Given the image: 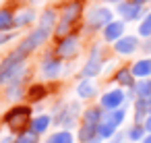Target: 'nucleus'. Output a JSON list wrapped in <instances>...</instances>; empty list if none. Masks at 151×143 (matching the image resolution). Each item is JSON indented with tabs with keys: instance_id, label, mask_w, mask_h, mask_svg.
Segmentation results:
<instances>
[{
	"instance_id": "5",
	"label": "nucleus",
	"mask_w": 151,
	"mask_h": 143,
	"mask_svg": "<svg viewBox=\"0 0 151 143\" xmlns=\"http://www.w3.org/2000/svg\"><path fill=\"white\" fill-rule=\"evenodd\" d=\"M87 21H89L91 27H108L112 23V11L106 9V6H97L89 13Z\"/></svg>"
},
{
	"instance_id": "3",
	"label": "nucleus",
	"mask_w": 151,
	"mask_h": 143,
	"mask_svg": "<svg viewBox=\"0 0 151 143\" xmlns=\"http://www.w3.org/2000/svg\"><path fill=\"white\" fill-rule=\"evenodd\" d=\"M29 118H31V108H27V106H17V108H13V110L4 116V122H6L11 129L21 131V129H25V126L29 124Z\"/></svg>"
},
{
	"instance_id": "11",
	"label": "nucleus",
	"mask_w": 151,
	"mask_h": 143,
	"mask_svg": "<svg viewBox=\"0 0 151 143\" xmlns=\"http://www.w3.org/2000/svg\"><path fill=\"white\" fill-rule=\"evenodd\" d=\"M42 75L48 77V79L58 77V75H60V60H56V58H46V60L42 62Z\"/></svg>"
},
{
	"instance_id": "7",
	"label": "nucleus",
	"mask_w": 151,
	"mask_h": 143,
	"mask_svg": "<svg viewBox=\"0 0 151 143\" xmlns=\"http://www.w3.org/2000/svg\"><path fill=\"white\" fill-rule=\"evenodd\" d=\"M122 100H124V93L120 89H112V91H108V93L101 95V106L106 110H116L122 104Z\"/></svg>"
},
{
	"instance_id": "10",
	"label": "nucleus",
	"mask_w": 151,
	"mask_h": 143,
	"mask_svg": "<svg viewBox=\"0 0 151 143\" xmlns=\"http://www.w3.org/2000/svg\"><path fill=\"white\" fill-rule=\"evenodd\" d=\"M77 48H79L77 38H64V42L58 46V56L60 58H70V56L77 54Z\"/></svg>"
},
{
	"instance_id": "20",
	"label": "nucleus",
	"mask_w": 151,
	"mask_h": 143,
	"mask_svg": "<svg viewBox=\"0 0 151 143\" xmlns=\"http://www.w3.org/2000/svg\"><path fill=\"white\" fill-rule=\"evenodd\" d=\"M124 114H126V112H124L122 108H116V110H108V114H106V118H104V120H110V122H114V124L118 126V124H120V122L124 120Z\"/></svg>"
},
{
	"instance_id": "36",
	"label": "nucleus",
	"mask_w": 151,
	"mask_h": 143,
	"mask_svg": "<svg viewBox=\"0 0 151 143\" xmlns=\"http://www.w3.org/2000/svg\"><path fill=\"white\" fill-rule=\"evenodd\" d=\"M149 114H151V100H149Z\"/></svg>"
},
{
	"instance_id": "15",
	"label": "nucleus",
	"mask_w": 151,
	"mask_h": 143,
	"mask_svg": "<svg viewBox=\"0 0 151 143\" xmlns=\"http://www.w3.org/2000/svg\"><path fill=\"white\" fill-rule=\"evenodd\" d=\"M13 27H15V17H13V13L6 11V9H2V11H0V33L6 31V29H13Z\"/></svg>"
},
{
	"instance_id": "30",
	"label": "nucleus",
	"mask_w": 151,
	"mask_h": 143,
	"mask_svg": "<svg viewBox=\"0 0 151 143\" xmlns=\"http://www.w3.org/2000/svg\"><path fill=\"white\" fill-rule=\"evenodd\" d=\"M143 126H145V131H149V133H151V114L145 118V124H143Z\"/></svg>"
},
{
	"instance_id": "35",
	"label": "nucleus",
	"mask_w": 151,
	"mask_h": 143,
	"mask_svg": "<svg viewBox=\"0 0 151 143\" xmlns=\"http://www.w3.org/2000/svg\"><path fill=\"white\" fill-rule=\"evenodd\" d=\"M89 143H101V141H97V139H93V141H89Z\"/></svg>"
},
{
	"instance_id": "18",
	"label": "nucleus",
	"mask_w": 151,
	"mask_h": 143,
	"mask_svg": "<svg viewBox=\"0 0 151 143\" xmlns=\"http://www.w3.org/2000/svg\"><path fill=\"white\" fill-rule=\"evenodd\" d=\"M35 19V13L31 11V9H27V11H23L21 15H17L15 17V27H23V25H29L31 21Z\"/></svg>"
},
{
	"instance_id": "4",
	"label": "nucleus",
	"mask_w": 151,
	"mask_h": 143,
	"mask_svg": "<svg viewBox=\"0 0 151 143\" xmlns=\"http://www.w3.org/2000/svg\"><path fill=\"white\" fill-rule=\"evenodd\" d=\"M79 15H81V2H70V4L64 9V15H62V21H60V25H58V29H56V35H58V38H64V35L70 31L73 23L79 19Z\"/></svg>"
},
{
	"instance_id": "29",
	"label": "nucleus",
	"mask_w": 151,
	"mask_h": 143,
	"mask_svg": "<svg viewBox=\"0 0 151 143\" xmlns=\"http://www.w3.org/2000/svg\"><path fill=\"white\" fill-rule=\"evenodd\" d=\"M15 35L13 33H0V44H4V42H9V40H13Z\"/></svg>"
},
{
	"instance_id": "6",
	"label": "nucleus",
	"mask_w": 151,
	"mask_h": 143,
	"mask_svg": "<svg viewBox=\"0 0 151 143\" xmlns=\"http://www.w3.org/2000/svg\"><path fill=\"white\" fill-rule=\"evenodd\" d=\"M101 71V58H99V50H93V54H91V58L87 60V64L83 66V77L85 79H91V77H95L97 73Z\"/></svg>"
},
{
	"instance_id": "13",
	"label": "nucleus",
	"mask_w": 151,
	"mask_h": 143,
	"mask_svg": "<svg viewBox=\"0 0 151 143\" xmlns=\"http://www.w3.org/2000/svg\"><path fill=\"white\" fill-rule=\"evenodd\" d=\"M149 75H151V58H143V60H139V62L132 66V77L147 79Z\"/></svg>"
},
{
	"instance_id": "12",
	"label": "nucleus",
	"mask_w": 151,
	"mask_h": 143,
	"mask_svg": "<svg viewBox=\"0 0 151 143\" xmlns=\"http://www.w3.org/2000/svg\"><path fill=\"white\" fill-rule=\"evenodd\" d=\"M122 31H124V23H122V21H112V23L106 27L104 35H106L108 42H118V40L122 38Z\"/></svg>"
},
{
	"instance_id": "19",
	"label": "nucleus",
	"mask_w": 151,
	"mask_h": 143,
	"mask_svg": "<svg viewBox=\"0 0 151 143\" xmlns=\"http://www.w3.org/2000/svg\"><path fill=\"white\" fill-rule=\"evenodd\" d=\"M54 23H56V13H54V11H46V13L42 15V19H40V27H44V29H48V31H52Z\"/></svg>"
},
{
	"instance_id": "26",
	"label": "nucleus",
	"mask_w": 151,
	"mask_h": 143,
	"mask_svg": "<svg viewBox=\"0 0 151 143\" xmlns=\"http://www.w3.org/2000/svg\"><path fill=\"white\" fill-rule=\"evenodd\" d=\"M149 110V104H147V100H139V104H137V120H141L143 116H145V112Z\"/></svg>"
},
{
	"instance_id": "8",
	"label": "nucleus",
	"mask_w": 151,
	"mask_h": 143,
	"mask_svg": "<svg viewBox=\"0 0 151 143\" xmlns=\"http://www.w3.org/2000/svg\"><path fill=\"white\" fill-rule=\"evenodd\" d=\"M116 11L124 17V21H134V19H139V15H141V4H134V2H122V4H118Z\"/></svg>"
},
{
	"instance_id": "24",
	"label": "nucleus",
	"mask_w": 151,
	"mask_h": 143,
	"mask_svg": "<svg viewBox=\"0 0 151 143\" xmlns=\"http://www.w3.org/2000/svg\"><path fill=\"white\" fill-rule=\"evenodd\" d=\"M139 33H141V35H145V38H149V35H151V13H149V15L143 19V23L139 25Z\"/></svg>"
},
{
	"instance_id": "32",
	"label": "nucleus",
	"mask_w": 151,
	"mask_h": 143,
	"mask_svg": "<svg viewBox=\"0 0 151 143\" xmlns=\"http://www.w3.org/2000/svg\"><path fill=\"white\" fill-rule=\"evenodd\" d=\"M130 2H134V4H143V2H147V0H130Z\"/></svg>"
},
{
	"instance_id": "23",
	"label": "nucleus",
	"mask_w": 151,
	"mask_h": 143,
	"mask_svg": "<svg viewBox=\"0 0 151 143\" xmlns=\"http://www.w3.org/2000/svg\"><path fill=\"white\" fill-rule=\"evenodd\" d=\"M15 143H37V133H33V131L21 133V135L15 139Z\"/></svg>"
},
{
	"instance_id": "37",
	"label": "nucleus",
	"mask_w": 151,
	"mask_h": 143,
	"mask_svg": "<svg viewBox=\"0 0 151 143\" xmlns=\"http://www.w3.org/2000/svg\"><path fill=\"white\" fill-rule=\"evenodd\" d=\"M110 2H120V0H110Z\"/></svg>"
},
{
	"instance_id": "21",
	"label": "nucleus",
	"mask_w": 151,
	"mask_h": 143,
	"mask_svg": "<svg viewBox=\"0 0 151 143\" xmlns=\"http://www.w3.org/2000/svg\"><path fill=\"white\" fill-rule=\"evenodd\" d=\"M114 131H116V124L110 122V120H101L99 126H97V135L99 137H110V135H114Z\"/></svg>"
},
{
	"instance_id": "33",
	"label": "nucleus",
	"mask_w": 151,
	"mask_h": 143,
	"mask_svg": "<svg viewBox=\"0 0 151 143\" xmlns=\"http://www.w3.org/2000/svg\"><path fill=\"white\" fill-rule=\"evenodd\" d=\"M120 139H122V137H120V135H118V137H116V139H114V141H112V143H120Z\"/></svg>"
},
{
	"instance_id": "9",
	"label": "nucleus",
	"mask_w": 151,
	"mask_h": 143,
	"mask_svg": "<svg viewBox=\"0 0 151 143\" xmlns=\"http://www.w3.org/2000/svg\"><path fill=\"white\" fill-rule=\"evenodd\" d=\"M137 46H139V40H137L134 35L120 38V40L114 44V48H116V52H118V54H132V52L137 50Z\"/></svg>"
},
{
	"instance_id": "28",
	"label": "nucleus",
	"mask_w": 151,
	"mask_h": 143,
	"mask_svg": "<svg viewBox=\"0 0 151 143\" xmlns=\"http://www.w3.org/2000/svg\"><path fill=\"white\" fill-rule=\"evenodd\" d=\"M31 91H33L31 98H42V95H44V89H42V87H33Z\"/></svg>"
},
{
	"instance_id": "17",
	"label": "nucleus",
	"mask_w": 151,
	"mask_h": 143,
	"mask_svg": "<svg viewBox=\"0 0 151 143\" xmlns=\"http://www.w3.org/2000/svg\"><path fill=\"white\" fill-rule=\"evenodd\" d=\"M134 89H137V93H139L141 100L151 98V81H149V79H141V81L134 85Z\"/></svg>"
},
{
	"instance_id": "14",
	"label": "nucleus",
	"mask_w": 151,
	"mask_h": 143,
	"mask_svg": "<svg viewBox=\"0 0 151 143\" xmlns=\"http://www.w3.org/2000/svg\"><path fill=\"white\" fill-rule=\"evenodd\" d=\"M77 93H79V98H83V100L91 98V95L95 93V83H93L91 79H85L83 83H79V87H77Z\"/></svg>"
},
{
	"instance_id": "27",
	"label": "nucleus",
	"mask_w": 151,
	"mask_h": 143,
	"mask_svg": "<svg viewBox=\"0 0 151 143\" xmlns=\"http://www.w3.org/2000/svg\"><path fill=\"white\" fill-rule=\"evenodd\" d=\"M143 129H145V126H139V124H137V126H132V129L128 131V137H130L132 141H139V139H141V135H143Z\"/></svg>"
},
{
	"instance_id": "2",
	"label": "nucleus",
	"mask_w": 151,
	"mask_h": 143,
	"mask_svg": "<svg viewBox=\"0 0 151 143\" xmlns=\"http://www.w3.org/2000/svg\"><path fill=\"white\" fill-rule=\"evenodd\" d=\"M48 35H50V31L37 25V29H33V31H31V33H29V35L21 42V44H19V48H17L15 52H17L21 58H27V56H29V54L37 48V46H42V44L48 40Z\"/></svg>"
},
{
	"instance_id": "31",
	"label": "nucleus",
	"mask_w": 151,
	"mask_h": 143,
	"mask_svg": "<svg viewBox=\"0 0 151 143\" xmlns=\"http://www.w3.org/2000/svg\"><path fill=\"white\" fill-rule=\"evenodd\" d=\"M2 143H15V141H13L11 137H4V139H2Z\"/></svg>"
},
{
	"instance_id": "25",
	"label": "nucleus",
	"mask_w": 151,
	"mask_h": 143,
	"mask_svg": "<svg viewBox=\"0 0 151 143\" xmlns=\"http://www.w3.org/2000/svg\"><path fill=\"white\" fill-rule=\"evenodd\" d=\"M116 79H118V83H122V85H132V75H130V71H126V69H122V71L116 75Z\"/></svg>"
},
{
	"instance_id": "22",
	"label": "nucleus",
	"mask_w": 151,
	"mask_h": 143,
	"mask_svg": "<svg viewBox=\"0 0 151 143\" xmlns=\"http://www.w3.org/2000/svg\"><path fill=\"white\" fill-rule=\"evenodd\" d=\"M46 143H73V135H70V133H64V131H60V133H54V135H50Z\"/></svg>"
},
{
	"instance_id": "34",
	"label": "nucleus",
	"mask_w": 151,
	"mask_h": 143,
	"mask_svg": "<svg viewBox=\"0 0 151 143\" xmlns=\"http://www.w3.org/2000/svg\"><path fill=\"white\" fill-rule=\"evenodd\" d=\"M143 143H151V135H149V137H147V139H145Z\"/></svg>"
},
{
	"instance_id": "16",
	"label": "nucleus",
	"mask_w": 151,
	"mask_h": 143,
	"mask_svg": "<svg viewBox=\"0 0 151 143\" xmlns=\"http://www.w3.org/2000/svg\"><path fill=\"white\" fill-rule=\"evenodd\" d=\"M50 122H52V118L44 114V116H37L31 120V129H33V133H44V131H48Z\"/></svg>"
},
{
	"instance_id": "1",
	"label": "nucleus",
	"mask_w": 151,
	"mask_h": 143,
	"mask_svg": "<svg viewBox=\"0 0 151 143\" xmlns=\"http://www.w3.org/2000/svg\"><path fill=\"white\" fill-rule=\"evenodd\" d=\"M101 122V112L97 108H91V110H85L83 114V124H81V131H79V139L81 143H89L97 137V126Z\"/></svg>"
}]
</instances>
